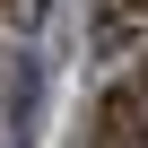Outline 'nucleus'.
I'll return each mask as SVG.
<instances>
[{"mask_svg":"<svg viewBox=\"0 0 148 148\" xmlns=\"http://www.w3.org/2000/svg\"><path fill=\"white\" fill-rule=\"evenodd\" d=\"M96 148H148V52H139L131 79L105 87V105H96Z\"/></svg>","mask_w":148,"mask_h":148,"instance_id":"obj_1","label":"nucleus"},{"mask_svg":"<svg viewBox=\"0 0 148 148\" xmlns=\"http://www.w3.org/2000/svg\"><path fill=\"white\" fill-rule=\"evenodd\" d=\"M148 26V0H96V52H122Z\"/></svg>","mask_w":148,"mask_h":148,"instance_id":"obj_2","label":"nucleus"},{"mask_svg":"<svg viewBox=\"0 0 148 148\" xmlns=\"http://www.w3.org/2000/svg\"><path fill=\"white\" fill-rule=\"evenodd\" d=\"M0 9H9V0H0Z\"/></svg>","mask_w":148,"mask_h":148,"instance_id":"obj_3","label":"nucleus"}]
</instances>
